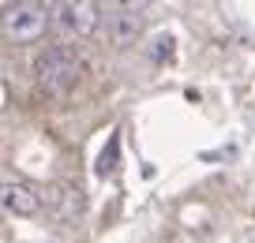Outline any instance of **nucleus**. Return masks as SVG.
<instances>
[{
    "instance_id": "423d86ee",
    "label": "nucleus",
    "mask_w": 255,
    "mask_h": 243,
    "mask_svg": "<svg viewBox=\"0 0 255 243\" xmlns=\"http://www.w3.org/2000/svg\"><path fill=\"white\" fill-rule=\"evenodd\" d=\"M83 191L79 187H72V183H64V187H60V195H49V202H56V206H60V213H72V210H79V206H83Z\"/></svg>"
},
{
    "instance_id": "0eeeda50",
    "label": "nucleus",
    "mask_w": 255,
    "mask_h": 243,
    "mask_svg": "<svg viewBox=\"0 0 255 243\" xmlns=\"http://www.w3.org/2000/svg\"><path fill=\"white\" fill-rule=\"evenodd\" d=\"M117 150H120V142L109 139V150H102V157H98V172H102V176L117 172Z\"/></svg>"
},
{
    "instance_id": "20e7f679",
    "label": "nucleus",
    "mask_w": 255,
    "mask_h": 243,
    "mask_svg": "<svg viewBox=\"0 0 255 243\" xmlns=\"http://www.w3.org/2000/svg\"><path fill=\"white\" fill-rule=\"evenodd\" d=\"M146 26V11L143 4H113L105 11V34L113 45H131Z\"/></svg>"
},
{
    "instance_id": "f03ea898",
    "label": "nucleus",
    "mask_w": 255,
    "mask_h": 243,
    "mask_svg": "<svg viewBox=\"0 0 255 243\" xmlns=\"http://www.w3.org/2000/svg\"><path fill=\"white\" fill-rule=\"evenodd\" d=\"M49 26V11L41 4L30 0H19V4H4V38L19 41V45H30L45 34Z\"/></svg>"
},
{
    "instance_id": "39448f33",
    "label": "nucleus",
    "mask_w": 255,
    "mask_h": 243,
    "mask_svg": "<svg viewBox=\"0 0 255 243\" xmlns=\"http://www.w3.org/2000/svg\"><path fill=\"white\" fill-rule=\"evenodd\" d=\"M0 198H4V210L15 213V217H34L41 210V191L26 180H4Z\"/></svg>"
},
{
    "instance_id": "f257e3e1",
    "label": "nucleus",
    "mask_w": 255,
    "mask_h": 243,
    "mask_svg": "<svg viewBox=\"0 0 255 243\" xmlns=\"http://www.w3.org/2000/svg\"><path fill=\"white\" fill-rule=\"evenodd\" d=\"M34 75H38V82L45 90H53V94H68V90L83 79V60L68 45H53V49H45V53H38V60H34Z\"/></svg>"
},
{
    "instance_id": "7ed1b4c3",
    "label": "nucleus",
    "mask_w": 255,
    "mask_h": 243,
    "mask_svg": "<svg viewBox=\"0 0 255 243\" xmlns=\"http://www.w3.org/2000/svg\"><path fill=\"white\" fill-rule=\"evenodd\" d=\"M53 23L64 38H90L102 23V11H98V4H87V0H64L53 8Z\"/></svg>"
}]
</instances>
